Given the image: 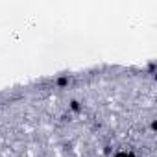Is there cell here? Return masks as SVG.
Returning a JSON list of instances; mask_svg holds the SVG:
<instances>
[{"mask_svg": "<svg viewBox=\"0 0 157 157\" xmlns=\"http://www.w3.org/2000/svg\"><path fill=\"white\" fill-rule=\"evenodd\" d=\"M72 109H76V111H78V109H79V105H78V102H72Z\"/></svg>", "mask_w": 157, "mask_h": 157, "instance_id": "cell-1", "label": "cell"}]
</instances>
